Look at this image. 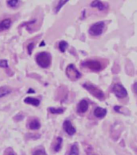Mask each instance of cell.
<instances>
[{
    "instance_id": "1",
    "label": "cell",
    "mask_w": 137,
    "mask_h": 155,
    "mask_svg": "<svg viewBox=\"0 0 137 155\" xmlns=\"http://www.w3.org/2000/svg\"><path fill=\"white\" fill-rule=\"evenodd\" d=\"M35 60L38 65H39L43 68H47L51 64V56L49 52H42L36 55Z\"/></svg>"
},
{
    "instance_id": "2",
    "label": "cell",
    "mask_w": 137,
    "mask_h": 155,
    "mask_svg": "<svg viewBox=\"0 0 137 155\" xmlns=\"http://www.w3.org/2000/svg\"><path fill=\"white\" fill-rule=\"evenodd\" d=\"M83 87H84L87 91H88L89 93L92 94L93 97H95L99 99V100H100V101L104 100V93L101 89H100L98 87H96L95 85L91 84V83H84V84L83 85Z\"/></svg>"
},
{
    "instance_id": "3",
    "label": "cell",
    "mask_w": 137,
    "mask_h": 155,
    "mask_svg": "<svg viewBox=\"0 0 137 155\" xmlns=\"http://www.w3.org/2000/svg\"><path fill=\"white\" fill-rule=\"evenodd\" d=\"M105 23L103 21H100L95 23L92 24L88 30L89 34L92 36H100L102 35V33L104 32V29Z\"/></svg>"
},
{
    "instance_id": "4",
    "label": "cell",
    "mask_w": 137,
    "mask_h": 155,
    "mask_svg": "<svg viewBox=\"0 0 137 155\" xmlns=\"http://www.w3.org/2000/svg\"><path fill=\"white\" fill-rule=\"evenodd\" d=\"M66 75L72 81H78L81 77V76H82L80 72L77 69L76 67L74 64H69L67 67V68H66Z\"/></svg>"
},
{
    "instance_id": "5",
    "label": "cell",
    "mask_w": 137,
    "mask_h": 155,
    "mask_svg": "<svg viewBox=\"0 0 137 155\" xmlns=\"http://www.w3.org/2000/svg\"><path fill=\"white\" fill-rule=\"evenodd\" d=\"M112 91L114 94L118 98H125L128 96V91L121 84H116L114 85L112 88Z\"/></svg>"
},
{
    "instance_id": "6",
    "label": "cell",
    "mask_w": 137,
    "mask_h": 155,
    "mask_svg": "<svg viewBox=\"0 0 137 155\" xmlns=\"http://www.w3.org/2000/svg\"><path fill=\"white\" fill-rule=\"evenodd\" d=\"M83 65L88 68L89 69L92 70V71H100L102 69V64L100 61L98 60H86L83 63Z\"/></svg>"
},
{
    "instance_id": "7",
    "label": "cell",
    "mask_w": 137,
    "mask_h": 155,
    "mask_svg": "<svg viewBox=\"0 0 137 155\" xmlns=\"http://www.w3.org/2000/svg\"><path fill=\"white\" fill-rule=\"evenodd\" d=\"M63 130L64 131L70 136H72L76 134V128L73 126V125L72 124V122L69 121V120H66L64 122H63Z\"/></svg>"
},
{
    "instance_id": "8",
    "label": "cell",
    "mask_w": 137,
    "mask_h": 155,
    "mask_svg": "<svg viewBox=\"0 0 137 155\" xmlns=\"http://www.w3.org/2000/svg\"><path fill=\"white\" fill-rule=\"evenodd\" d=\"M89 104L87 100H82L77 105V113H84L88 109Z\"/></svg>"
},
{
    "instance_id": "9",
    "label": "cell",
    "mask_w": 137,
    "mask_h": 155,
    "mask_svg": "<svg viewBox=\"0 0 137 155\" xmlns=\"http://www.w3.org/2000/svg\"><path fill=\"white\" fill-rule=\"evenodd\" d=\"M93 114L95 117H96L97 118H104L107 114V109L102 107H96L94 109Z\"/></svg>"
},
{
    "instance_id": "10",
    "label": "cell",
    "mask_w": 137,
    "mask_h": 155,
    "mask_svg": "<svg viewBox=\"0 0 137 155\" xmlns=\"http://www.w3.org/2000/svg\"><path fill=\"white\" fill-rule=\"evenodd\" d=\"M27 127H28L29 130H39L41 127L40 122L39 121V120L37 119H32V120H30L27 123Z\"/></svg>"
},
{
    "instance_id": "11",
    "label": "cell",
    "mask_w": 137,
    "mask_h": 155,
    "mask_svg": "<svg viewBox=\"0 0 137 155\" xmlns=\"http://www.w3.org/2000/svg\"><path fill=\"white\" fill-rule=\"evenodd\" d=\"M11 26V19H5L0 22V32L8 30Z\"/></svg>"
},
{
    "instance_id": "12",
    "label": "cell",
    "mask_w": 137,
    "mask_h": 155,
    "mask_svg": "<svg viewBox=\"0 0 137 155\" xmlns=\"http://www.w3.org/2000/svg\"><path fill=\"white\" fill-rule=\"evenodd\" d=\"M24 103L28 104V105H31L33 106H39L40 105V101L39 99L35 97H27L24 99Z\"/></svg>"
},
{
    "instance_id": "13",
    "label": "cell",
    "mask_w": 137,
    "mask_h": 155,
    "mask_svg": "<svg viewBox=\"0 0 137 155\" xmlns=\"http://www.w3.org/2000/svg\"><path fill=\"white\" fill-rule=\"evenodd\" d=\"M90 6L92 7L98 8L100 11H104L106 8V6L104 3H102L100 0H94L92 3H91Z\"/></svg>"
},
{
    "instance_id": "14",
    "label": "cell",
    "mask_w": 137,
    "mask_h": 155,
    "mask_svg": "<svg viewBox=\"0 0 137 155\" xmlns=\"http://www.w3.org/2000/svg\"><path fill=\"white\" fill-rule=\"evenodd\" d=\"M12 93V89L7 86H2L0 87V98H3Z\"/></svg>"
},
{
    "instance_id": "15",
    "label": "cell",
    "mask_w": 137,
    "mask_h": 155,
    "mask_svg": "<svg viewBox=\"0 0 137 155\" xmlns=\"http://www.w3.org/2000/svg\"><path fill=\"white\" fill-rule=\"evenodd\" d=\"M80 154V150L77 143H74L71 146L70 151H69V155H79Z\"/></svg>"
},
{
    "instance_id": "16",
    "label": "cell",
    "mask_w": 137,
    "mask_h": 155,
    "mask_svg": "<svg viewBox=\"0 0 137 155\" xmlns=\"http://www.w3.org/2000/svg\"><path fill=\"white\" fill-rule=\"evenodd\" d=\"M62 143H63V139L60 137H58L56 138V142L54 146V151L55 152H59L62 148Z\"/></svg>"
},
{
    "instance_id": "17",
    "label": "cell",
    "mask_w": 137,
    "mask_h": 155,
    "mask_svg": "<svg viewBox=\"0 0 137 155\" xmlns=\"http://www.w3.org/2000/svg\"><path fill=\"white\" fill-rule=\"evenodd\" d=\"M48 111L52 113V114H61L65 111L63 108H54V107H50L48 109Z\"/></svg>"
},
{
    "instance_id": "18",
    "label": "cell",
    "mask_w": 137,
    "mask_h": 155,
    "mask_svg": "<svg viewBox=\"0 0 137 155\" xmlns=\"http://www.w3.org/2000/svg\"><path fill=\"white\" fill-rule=\"evenodd\" d=\"M68 1L69 0H59V3H58V4H57L56 7H55V13L59 12L61 9H62V7H63Z\"/></svg>"
},
{
    "instance_id": "19",
    "label": "cell",
    "mask_w": 137,
    "mask_h": 155,
    "mask_svg": "<svg viewBox=\"0 0 137 155\" xmlns=\"http://www.w3.org/2000/svg\"><path fill=\"white\" fill-rule=\"evenodd\" d=\"M67 47H68V44L66 41L62 40L59 43V49L61 52H65V51L67 50Z\"/></svg>"
},
{
    "instance_id": "20",
    "label": "cell",
    "mask_w": 137,
    "mask_h": 155,
    "mask_svg": "<svg viewBox=\"0 0 137 155\" xmlns=\"http://www.w3.org/2000/svg\"><path fill=\"white\" fill-rule=\"evenodd\" d=\"M19 3V0H7V4L9 7L11 8H15L18 7Z\"/></svg>"
},
{
    "instance_id": "21",
    "label": "cell",
    "mask_w": 137,
    "mask_h": 155,
    "mask_svg": "<svg viewBox=\"0 0 137 155\" xmlns=\"http://www.w3.org/2000/svg\"><path fill=\"white\" fill-rule=\"evenodd\" d=\"M34 48H35V43H33V42L30 43L27 45V52H28V55H31L33 50H34Z\"/></svg>"
},
{
    "instance_id": "22",
    "label": "cell",
    "mask_w": 137,
    "mask_h": 155,
    "mask_svg": "<svg viewBox=\"0 0 137 155\" xmlns=\"http://www.w3.org/2000/svg\"><path fill=\"white\" fill-rule=\"evenodd\" d=\"M0 68H8V62L7 60H0Z\"/></svg>"
},
{
    "instance_id": "23",
    "label": "cell",
    "mask_w": 137,
    "mask_h": 155,
    "mask_svg": "<svg viewBox=\"0 0 137 155\" xmlns=\"http://www.w3.org/2000/svg\"><path fill=\"white\" fill-rule=\"evenodd\" d=\"M4 155H16L15 151L13 150L11 148H7L4 152Z\"/></svg>"
},
{
    "instance_id": "24",
    "label": "cell",
    "mask_w": 137,
    "mask_h": 155,
    "mask_svg": "<svg viewBox=\"0 0 137 155\" xmlns=\"http://www.w3.org/2000/svg\"><path fill=\"white\" fill-rule=\"evenodd\" d=\"M33 155H47V153L45 152V150L40 149V150H37L35 151Z\"/></svg>"
},
{
    "instance_id": "25",
    "label": "cell",
    "mask_w": 137,
    "mask_h": 155,
    "mask_svg": "<svg viewBox=\"0 0 137 155\" xmlns=\"http://www.w3.org/2000/svg\"><path fill=\"white\" fill-rule=\"evenodd\" d=\"M23 117H24V116H23V115L18 114L15 117V118L14 119H15V121H22V120L23 119Z\"/></svg>"
},
{
    "instance_id": "26",
    "label": "cell",
    "mask_w": 137,
    "mask_h": 155,
    "mask_svg": "<svg viewBox=\"0 0 137 155\" xmlns=\"http://www.w3.org/2000/svg\"><path fill=\"white\" fill-rule=\"evenodd\" d=\"M132 90L133 92L135 93V94H136L137 95V82H135L134 83V85L132 86Z\"/></svg>"
},
{
    "instance_id": "27",
    "label": "cell",
    "mask_w": 137,
    "mask_h": 155,
    "mask_svg": "<svg viewBox=\"0 0 137 155\" xmlns=\"http://www.w3.org/2000/svg\"><path fill=\"white\" fill-rule=\"evenodd\" d=\"M27 93H35V90L31 89H30L28 90V92H27Z\"/></svg>"
},
{
    "instance_id": "28",
    "label": "cell",
    "mask_w": 137,
    "mask_h": 155,
    "mask_svg": "<svg viewBox=\"0 0 137 155\" xmlns=\"http://www.w3.org/2000/svg\"><path fill=\"white\" fill-rule=\"evenodd\" d=\"M39 46H40V47H42V46H45V42H44V41H42Z\"/></svg>"
},
{
    "instance_id": "29",
    "label": "cell",
    "mask_w": 137,
    "mask_h": 155,
    "mask_svg": "<svg viewBox=\"0 0 137 155\" xmlns=\"http://www.w3.org/2000/svg\"><path fill=\"white\" fill-rule=\"evenodd\" d=\"M88 155H91V154H88Z\"/></svg>"
}]
</instances>
